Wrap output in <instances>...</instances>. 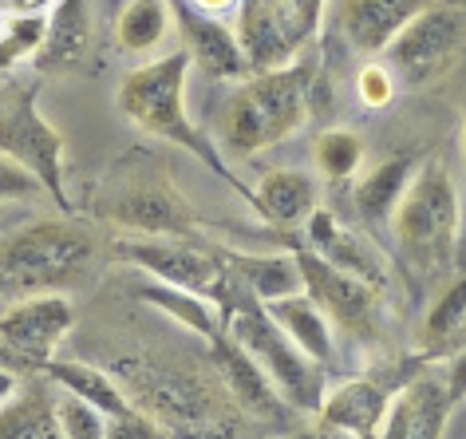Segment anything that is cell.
Instances as JSON below:
<instances>
[{
	"mask_svg": "<svg viewBox=\"0 0 466 439\" xmlns=\"http://www.w3.org/2000/svg\"><path fill=\"white\" fill-rule=\"evenodd\" d=\"M40 190V179L32 175L28 167H20L16 158L0 155V202L5 199H25V194H36Z\"/></svg>",
	"mask_w": 466,
	"mask_h": 439,
	"instance_id": "33",
	"label": "cell"
},
{
	"mask_svg": "<svg viewBox=\"0 0 466 439\" xmlns=\"http://www.w3.org/2000/svg\"><path fill=\"white\" fill-rule=\"evenodd\" d=\"M96 258V241L79 226L36 222L0 238V297L60 289L76 281Z\"/></svg>",
	"mask_w": 466,
	"mask_h": 439,
	"instance_id": "6",
	"label": "cell"
},
{
	"mask_svg": "<svg viewBox=\"0 0 466 439\" xmlns=\"http://www.w3.org/2000/svg\"><path fill=\"white\" fill-rule=\"evenodd\" d=\"M226 270L238 277L241 285L249 289L258 301H277V297H289V293H300V270L289 258H249V253H226Z\"/></svg>",
	"mask_w": 466,
	"mask_h": 439,
	"instance_id": "25",
	"label": "cell"
},
{
	"mask_svg": "<svg viewBox=\"0 0 466 439\" xmlns=\"http://www.w3.org/2000/svg\"><path fill=\"white\" fill-rule=\"evenodd\" d=\"M462 332H466V273H459L435 301H431L423 325H419L415 349L435 364L451 361V356L462 349Z\"/></svg>",
	"mask_w": 466,
	"mask_h": 439,
	"instance_id": "23",
	"label": "cell"
},
{
	"mask_svg": "<svg viewBox=\"0 0 466 439\" xmlns=\"http://www.w3.org/2000/svg\"><path fill=\"white\" fill-rule=\"evenodd\" d=\"M305 246L312 253H320L324 261H332L336 270L352 273L376 289H388V261L380 258V250L371 246L364 234L348 230L329 206H317V210L305 218Z\"/></svg>",
	"mask_w": 466,
	"mask_h": 439,
	"instance_id": "16",
	"label": "cell"
},
{
	"mask_svg": "<svg viewBox=\"0 0 466 439\" xmlns=\"http://www.w3.org/2000/svg\"><path fill=\"white\" fill-rule=\"evenodd\" d=\"M103 218L115 226L138 230L147 238H182L194 230V210L186 206L178 187L170 182L167 167L158 158L123 163L111 175V190L103 194Z\"/></svg>",
	"mask_w": 466,
	"mask_h": 439,
	"instance_id": "7",
	"label": "cell"
},
{
	"mask_svg": "<svg viewBox=\"0 0 466 439\" xmlns=\"http://www.w3.org/2000/svg\"><path fill=\"white\" fill-rule=\"evenodd\" d=\"M170 13L186 32V52H190V60L202 67L209 79H246L249 76L238 32H229L221 20H214L194 5H170Z\"/></svg>",
	"mask_w": 466,
	"mask_h": 439,
	"instance_id": "18",
	"label": "cell"
},
{
	"mask_svg": "<svg viewBox=\"0 0 466 439\" xmlns=\"http://www.w3.org/2000/svg\"><path fill=\"white\" fill-rule=\"evenodd\" d=\"M459 265H466V230H462V246H459Z\"/></svg>",
	"mask_w": 466,
	"mask_h": 439,
	"instance_id": "37",
	"label": "cell"
},
{
	"mask_svg": "<svg viewBox=\"0 0 466 439\" xmlns=\"http://www.w3.org/2000/svg\"><path fill=\"white\" fill-rule=\"evenodd\" d=\"M312 87H317V64L297 60L273 72H253L221 107L218 131L233 155L249 158L265 147L285 143L297 135L312 115Z\"/></svg>",
	"mask_w": 466,
	"mask_h": 439,
	"instance_id": "1",
	"label": "cell"
},
{
	"mask_svg": "<svg viewBox=\"0 0 466 439\" xmlns=\"http://www.w3.org/2000/svg\"><path fill=\"white\" fill-rule=\"evenodd\" d=\"M190 64H194L190 52L174 48L167 56H158V60L135 67V72L123 76V84H119V111L135 127H143L147 135H158V138H167V143H178L182 151H190L198 163H206L226 187H233L253 206V190L221 163V155H218V147L209 143V135L198 131L190 123V115H186V76H190Z\"/></svg>",
	"mask_w": 466,
	"mask_h": 439,
	"instance_id": "3",
	"label": "cell"
},
{
	"mask_svg": "<svg viewBox=\"0 0 466 439\" xmlns=\"http://www.w3.org/2000/svg\"><path fill=\"white\" fill-rule=\"evenodd\" d=\"M44 32H48V20H44L40 13L32 16H20L13 28H8V36L0 40V67H8L13 60H25V56L40 52L44 44Z\"/></svg>",
	"mask_w": 466,
	"mask_h": 439,
	"instance_id": "30",
	"label": "cell"
},
{
	"mask_svg": "<svg viewBox=\"0 0 466 439\" xmlns=\"http://www.w3.org/2000/svg\"><path fill=\"white\" fill-rule=\"evenodd\" d=\"M56 384H64L72 396L79 400H87V403H96V408L103 415H127L131 412V400L119 392V384L107 376V373H99V368H91V364H76V361H48V368H44Z\"/></svg>",
	"mask_w": 466,
	"mask_h": 439,
	"instance_id": "26",
	"label": "cell"
},
{
	"mask_svg": "<svg viewBox=\"0 0 466 439\" xmlns=\"http://www.w3.org/2000/svg\"><path fill=\"white\" fill-rule=\"evenodd\" d=\"M170 0H131L119 16V44L127 52H150L170 32Z\"/></svg>",
	"mask_w": 466,
	"mask_h": 439,
	"instance_id": "28",
	"label": "cell"
},
{
	"mask_svg": "<svg viewBox=\"0 0 466 439\" xmlns=\"http://www.w3.org/2000/svg\"><path fill=\"white\" fill-rule=\"evenodd\" d=\"M427 364H435V361H427L419 349L371 364L368 373L336 384L329 396H324L317 415L336 424V427H344V432L360 435V439H380V427H383V420H388L391 400L400 396V392L411 384Z\"/></svg>",
	"mask_w": 466,
	"mask_h": 439,
	"instance_id": "9",
	"label": "cell"
},
{
	"mask_svg": "<svg viewBox=\"0 0 466 439\" xmlns=\"http://www.w3.org/2000/svg\"><path fill=\"white\" fill-rule=\"evenodd\" d=\"M395 91H400V84H395V76H391L388 64L371 60V64H364V67L356 72V96H360V103H364V107H371V111L388 107V103L395 99Z\"/></svg>",
	"mask_w": 466,
	"mask_h": 439,
	"instance_id": "31",
	"label": "cell"
},
{
	"mask_svg": "<svg viewBox=\"0 0 466 439\" xmlns=\"http://www.w3.org/2000/svg\"><path fill=\"white\" fill-rule=\"evenodd\" d=\"M269 317L289 332V341L297 344L305 356H312L317 364L329 368L332 364V321L324 317V309L312 301V297L300 289V293H289V297H277V301H265Z\"/></svg>",
	"mask_w": 466,
	"mask_h": 439,
	"instance_id": "22",
	"label": "cell"
},
{
	"mask_svg": "<svg viewBox=\"0 0 466 439\" xmlns=\"http://www.w3.org/2000/svg\"><path fill=\"white\" fill-rule=\"evenodd\" d=\"M451 408H454V396L447 388V373H435V364H427L391 400L388 420L380 427V439H442Z\"/></svg>",
	"mask_w": 466,
	"mask_h": 439,
	"instance_id": "15",
	"label": "cell"
},
{
	"mask_svg": "<svg viewBox=\"0 0 466 439\" xmlns=\"http://www.w3.org/2000/svg\"><path fill=\"white\" fill-rule=\"evenodd\" d=\"M289 439H360V435L344 432V427H336L329 420H320V415H312L309 424H300L297 432H289Z\"/></svg>",
	"mask_w": 466,
	"mask_h": 439,
	"instance_id": "34",
	"label": "cell"
},
{
	"mask_svg": "<svg viewBox=\"0 0 466 439\" xmlns=\"http://www.w3.org/2000/svg\"><path fill=\"white\" fill-rule=\"evenodd\" d=\"M209 361L218 368V380H221V388H226V396L238 403V412H246V420L273 424V427L289 424V415H293L289 400L277 392V384L265 376V368L253 361L226 329L209 341Z\"/></svg>",
	"mask_w": 466,
	"mask_h": 439,
	"instance_id": "14",
	"label": "cell"
},
{
	"mask_svg": "<svg viewBox=\"0 0 466 439\" xmlns=\"http://www.w3.org/2000/svg\"><path fill=\"white\" fill-rule=\"evenodd\" d=\"M72 325V305L64 297H28L0 317V368L36 373L48 368L56 344Z\"/></svg>",
	"mask_w": 466,
	"mask_h": 439,
	"instance_id": "12",
	"label": "cell"
},
{
	"mask_svg": "<svg viewBox=\"0 0 466 439\" xmlns=\"http://www.w3.org/2000/svg\"><path fill=\"white\" fill-rule=\"evenodd\" d=\"M87 40H91L87 5L84 0H60L52 20H48V32H44L40 52H36V67L52 72V67L76 64L79 56L87 52Z\"/></svg>",
	"mask_w": 466,
	"mask_h": 439,
	"instance_id": "24",
	"label": "cell"
},
{
	"mask_svg": "<svg viewBox=\"0 0 466 439\" xmlns=\"http://www.w3.org/2000/svg\"><path fill=\"white\" fill-rule=\"evenodd\" d=\"M0 155L16 158L40 179V187L67 210L64 199V138L60 131L36 111V91L8 87L0 96Z\"/></svg>",
	"mask_w": 466,
	"mask_h": 439,
	"instance_id": "10",
	"label": "cell"
},
{
	"mask_svg": "<svg viewBox=\"0 0 466 439\" xmlns=\"http://www.w3.org/2000/svg\"><path fill=\"white\" fill-rule=\"evenodd\" d=\"M218 309H221V317H226V332L265 368V376H269L277 392L289 400V408L317 415L324 396H329L324 364H317L312 356L300 352L297 344L289 341V332L269 317L265 301H258L229 270H226V289H221V297H218Z\"/></svg>",
	"mask_w": 466,
	"mask_h": 439,
	"instance_id": "4",
	"label": "cell"
},
{
	"mask_svg": "<svg viewBox=\"0 0 466 439\" xmlns=\"http://www.w3.org/2000/svg\"><path fill=\"white\" fill-rule=\"evenodd\" d=\"M419 163H423V158H419V151H400V155H388L383 163L371 167L368 175L356 182V190H352L356 214L364 218L368 226L391 222L395 206H400L403 190L411 187Z\"/></svg>",
	"mask_w": 466,
	"mask_h": 439,
	"instance_id": "20",
	"label": "cell"
},
{
	"mask_svg": "<svg viewBox=\"0 0 466 439\" xmlns=\"http://www.w3.org/2000/svg\"><path fill=\"white\" fill-rule=\"evenodd\" d=\"M380 56L391 67L395 84L407 91H423L431 84H439L466 56V8H451L435 0L411 25H403L400 36Z\"/></svg>",
	"mask_w": 466,
	"mask_h": 439,
	"instance_id": "8",
	"label": "cell"
},
{
	"mask_svg": "<svg viewBox=\"0 0 466 439\" xmlns=\"http://www.w3.org/2000/svg\"><path fill=\"white\" fill-rule=\"evenodd\" d=\"M368 158V143L352 127H329V131L312 135V167L329 182H348L360 175Z\"/></svg>",
	"mask_w": 466,
	"mask_h": 439,
	"instance_id": "27",
	"label": "cell"
},
{
	"mask_svg": "<svg viewBox=\"0 0 466 439\" xmlns=\"http://www.w3.org/2000/svg\"><path fill=\"white\" fill-rule=\"evenodd\" d=\"M115 373L138 403V412L167 427L170 439H238V412H226L206 380L167 364L115 361Z\"/></svg>",
	"mask_w": 466,
	"mask_h": 439,
	"instance_id": "5",
	"label": "cell"
},
{
	"mask_svg": "<svg viewBox=\"0 0 466 439\" xmlns=\"http://www.w3.org/2000/svg\"><path fill=\"white\" fill-rule=\"evenodd\" d=\"M281 5V13L289 20V28H293V36L300 44L317 40V32L324 28V13H329V0H277Z\"/></svg>",
	"mask_w": 466,
	"mask_h": 439,
	"instance_id": "32",
	"label": "cell"
},
{
	"mask_svg": "<svg viewBox=\"0 0 466 439\" xmlns=\"http://www.w3.org/2000/svg\"><path fill=\"white\" fill-rule=\"evenodd\" d=\"M194 8H202V13H226V8H233L238 0H190Z\"/></svg>",
	"mask_w": 466,
	"mask_h": 439,
	"instance_id": "36",
	"label": "cell"
},
{
	"mask_svg": "<svg viewBox=\"0 0 466 439\" xmlns=\"http://www.w3.org/2000/svg\"><path fill=\"white\" fill-rule=\"evenodd\" d=\"M238 44H241V52H246L249 76L293 64L300 56V48H305V44L293 36V28H289V20H285L277 0H241Z\"/></svg>",
	"mask_w": 466,
	"mask_h": 439,
	"instance_id": "17",
	"label": "cell"
},
{
	"mask_svg": "<svg viewBox=\"0 0 466 439\" xmlns=\"http://www.w3.org/2000/svg\"><path fill=\"white\" fill-rule=\"evenodd\" d=\"M115 253L147 270L150 277H158V281L202 293L209 301H218L221 289H226V261L206 250L186 246L178 238H123L115 241Z\"/></svg>",
	"mask_w": 466,
	"mask_h": 439,
	"instance_id": "13",
	"label": "cell"
},
{
	"mask_svg": "<svg viewBox=\"0 0 466 439\" xmlns=\"http://www.w3.org/2000/svg\"><path fill=\"white\" fill-rule=\"evenodd\" d=\"M36 5V0H13V8H32Z\"/></svg>",
	"mask_w": 466,
	"mask_h": 439,
	"instance_id": "39",
	"label": "cell"
},
{
	"mask_svg": "<svg viewBox=\"0 0 466 439\" xmlns=\"http://www.w3.org/2000/svg\"><path fill=\"white\" fill-rule=\"evenodd\" d=\"M56 424H60L64 439H107V427H103V412L96 403L79 400V396H64L56 403Z\"/></svg>",
	"mask_w": 466,
	"mask_h": 439,
	"instance_id": "29",
	"label": "cell"
},
{
	"mask_svg": "<svg viewBox=\"0 0 466 439\" xmlns=\"http://www.w3.org/2000/svg\"><path fill=\"white\" fill-rule=\"evenodd\" d=\"M391 234L400 246L407 270L419 281H439L459 270L462 246V214H459V187L442 158H423L391 214Z\"/></svg>",
	"mask_w": 466,
	"mask_h": 439,
	"instance_id": "2",
	"label": "cell"
},
{
	"mask_svg": "<svg viewBox=\"0 0 466 439\" xmlns=\"http://www.w3.org/2000/svg\"><path fill=\"white\" fill-rule=\"evenodd\" d=\"M462 155H466V115H462Z\"/></svg>",
	"mask_w": 466,
	"mask_h": 439,
	"instance_id": "40",
	"label": "cell"
},
{
	"mask_svg": "<svg viewBox=\"0 0 466 439\" xmlns=\"http://www.w3.org/2000/svg\"><path fill=\"white\" fill-rule=\"evenodd\" d=\"M442 364H447V388H451L454 403H459V400L466 396V349L454 352L451 361H442Z\"/></svg>",
	"mask_w": 466,
	"mask_h": 439,
	"instance_id": "35",
	"label": "cell"
},
{
	"mask_svg": "<svg viewBox=\"0 0 466 439\" xmlns=\"http://www.w3.org/2000/svg\"><path fill=\"white\" fill-rule=\"evenodd\" d=\"M293 261L300 270V285L305 293L324 309V317L336 329L352 332V337H376L380 332V305L383 289L360 281V277L336 270L332 261H324L320 253H312L305 241H293Z\"/></svg>",
	"mask_w": 466,
	"mask_h": 439,
	"instance_id": "11",
	"label": "cell"
},
{
	"mask_svg": "<svg viewBox=\"0 0 466 439\" xmlns=\"http://www.w3.org/2000/svg\"><path fill=\"white\" fill-rule=\"evenodd\" d=\"M427 5L435 0H340V32L352 48L380 56Z\"/></svg>",
	"mask_w": 466,
	"mask_h": 439,
	"instance_id": "19",
	"label": "cell"
},
{
	"mask_svg": "<svg viewBox=\"0 0 466 439\" xmlns=\"http://www.w3.org/2000/svg\"><path fill=\"white\" fill-rule=\"evenodd\" d=\"M439 5H451V8H466V0H439Z\"/></svg>",
	"mask_w": 466,
	"mask_h": 439,
	"instance_id": "38",
	"label": "cell"
},
{
	"mask_svg": "<svg viewBox=\"0 0 466 439\" xmlns=\"http://www.w3.org/2000/svg\"><path fill=\"white\" fill-rule=\"evenodd\" d=\"M320 206V194H317V182L305 170H293V167H277L269 170L258 190H253V210H258L265 222L273 226H300L305 218Z\"/></svg>",
	"mask_w": 466,
	"mask_h": 439,
	"instance_id": "21",
	"label": "cell"
}]
</instances>
